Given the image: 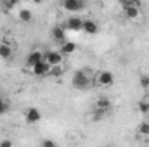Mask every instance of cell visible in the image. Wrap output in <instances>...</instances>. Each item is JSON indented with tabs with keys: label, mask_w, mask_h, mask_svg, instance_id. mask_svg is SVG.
Wrapping results in <instances>:
<instances>
[{
	"label": "cell",
	"mask_w": 149,
	"mask_h": 147,
	"mask_svg": "<svg viewBox=\"0 0 149 147\" xmlns=\"http://www.w3.org/2000/svg\"><path fill=\"white\" fill-rule=\"evenodd\" d=\"M63 54L59 50H47L43 52V61L50 66V68H59L63 64Z\"/></svg>",
	"instance_id": "1"
},
{
	"label": "cell",
	"mask_w": 149,
	"mask_h": 147,
	"mask_svg": "<svg viewBox=\"0 0 149 147\" xmlns=\"http://www.w3.org/2000/svg\"><path fill=\"white\" fill-rule=\"evenodd\" d=\"M88 85H90L88 74L85 73L83 69H78L73 74V87L74 88H80V90H85V88H88Z\"/></svg>",
	"instance_id": "2"
},
{
	"label": "cell",
	"mask_w": 149,
	"mask_h": 147,
	"mask_svg": "<svg viewBox=\"0 0 149 147\" xmlns=\"http://www.w3.org/2000/svg\"><path fill=\"white\" fill-rule=\"evenodd\" d=\"M123 14H125L127 19H137L141 16L139 2H125L123 3Z\"/></svg>",
	"instance_id": "3"
},
{
	"label": "cell",
	"mask_w": 149,
	"mask_h": 147,
	"mask_svg": "<svg viewBox=\"0 0 149 147\" xmlns=\"http://www.w3.org/2000/svg\"><path fill=\"white\" fill-rule=\"evenodd\" d=\"M61 9H64L66 12L76 14V12H80V10L85 9V3L81 0H63L61 2Z\"/></svg>",
	"instance_id": "4"
},
{
	"label": "cell",
	"mask_w": 149,
	"mask_h": 147,
	"mask_svg": "<svg viewBox=\"0 0 149 147\" xmlns=\"http://www.w3.org/2000/svg\"><path fill=\"white\" fill-rule=\"evenodd\" d=\"M114 83V74L111 71H101L97 74V85L101 87H111Z\"/></svg>",
	"instance_id": "5"
},
{
	"label": "cell",
	"mask_w": 149,
	"mask_h": 147,
	"mask_svg": "<svg viewBox=\"0 0 149 147\" xmlns=\"http://www.w3.org/2000/svg\"><path fill=\"white\" fill-rule=\"evenodd\" d=\"M24 119H26V123H28V125H37L38 121L42 119V112H40L37 107H30V109H26Z\"/></svg>",
	"instance_id": "6"
},
{
	"label": "cell",
	"mask_w": 149,
	"mask_h": 147,
	"mask_svg": "<svg viewBox=\"0 0 149 147\" xmlns=\"http://www.w3.org/2000/svg\"><path fill=\"white\" fill-rule=\"evenodd\" d=\"M66 28L71 30V31H74V33L83 31V19H80L78 16H71V17L66 21Z\"/></svg>",
	"instance_id": "7"
},
{
	"label": "cell",
	"mask_w": 149,
	"mask_h": 147,
	"mask_svg": "<svg viewBox=\"0 0 149 147\" xmlns=\"http://www.w3.org/2000/svg\"><path fill=\"white\" fill-rule=\"evenodd\" d=\"M42 61H43V52H40V50H33V52H30L28 57H26V64H28L30 68H33L35 64L42 62Z\"/></svg>",
	"instance_id": "8"
},
{
	"label": "cell",
	"mask_w": 149,
	"mask_h": 147,
	"mask_svg": "<svg viewBox=\"0 0 149 147\" xmlns=\"http://www.w3.org/2000/svg\"><path fill=\"white\" fill-rule=\"evenodd\" d=\"M50 69H52V68H50L45 61H42V62H38V64L33 66V69H31V71H33L35 76H45V74L50 73Z\"/></svg>",
	"instance_id": "9"
},
{
	"label": "cell",
	"mask_w": 149,
	"mask_h": 147,
	"mask_svg": "<svg viewBox=\"0 0 149 147\" xmlns=\"http://www.w3.org/2000/svg\"><path fill=\"white\" fill-rule=\"evenodd\" d=\"M83 31L87 35H95V33H99V24L94 19H85L83 21Z\"/></svg>",
	"instance_id": "10"
},
{
	"label": "cell",
	"mask_w": 149,
	"mask_h": 147,
	"mask_svg": "<svg viewBox=\"0 0 149 147\" xmlns=\"http://www.w3.org/2000/svg\"><path fill=\"white\" fill-rule=\"evenodd\" d=\"M95 111H99V112H108V111H111V101L108 99V97H101L99 101H97V104H95Z\"/></svg>",
	"instance_id": "11"
},
{
	"label": "cell",
	"mask_w": 149,
	"mask_h": 147,
	"mask_svg": "<svg viewBox=\"0 0 149 147\" xmlns=\"http://www.w3.org/2000/svg\"><path fill=\"white\" fill-rule=\"evenodd\" d=\"M63 55H71V54H74L76 52V43L74 42H64V43H61V50H59Z\"/></svg>",
	"instance_id": "12"
},
{
	"label": "cell",
	"mask_w": 149,
	"mask_h": 147,
	"mask_svg": "<svg viewBox=\"0 0 149 147\" xmlns=\"http://www.w3.org/2000/svg\"><path fill=\"white\" fill-rule=\"evenodd\" d=\"M52 38H54L56 42H59V43H64V42H66L64 28H61V26H54V28H52Z\"/></svg>",
	"instance_id": "13"
},
{
	"label": "cell",
	"mask_w": 149,
	"mask_h": 147,
	"mask_svg": "<svg viewBox=\"0 0 149 147\" xmlns=\"http://www.w3.org/2000/svg\"><path fill=\"white\" fill-rule=\"evenodd\" d=\"M17 17H19V21H23V23H31V21H33V12H31L30 9H19Z\"/></svg>",
	"instance_id": "14"
},
{
	"label": "cell",
	"mask_w": 149,
	"mask_h": 147,
	"mask_svg": "<svg viewBox=\"0 0 149 147\" xmlns=\"http://www.w3.org/2000/svg\"><path fill=\"white\" fill-rule=\"evenodd\" d=\"M10 55H12V47L7 43V42H3V43H0V59H10Z\"/></svg>",
	"instance_id": "15"
},
{
	"label": "cell",
	"mask_w": 149,
	"mask_h": 147,
	"mask_svg": "<svg viewBox=\"0 0 149 147\" xmlns=\"http://www.w3.org/2000/svg\"><path fill=\"white\" fill-rule=\"evenodd\" d=\"M139 135H142V137H149V121L148 119H144V121L139 125Z\"/></svg>",
	"instance_id": "16"
},
{
	"label": "cell",
	"mask_w": 149,
	"mask_h": 147,
	"mask_svg": "<svg viewBox=\"0 0 149 147\" xmlns=\"http://www.w3.org/2000/svg\"><path fill=\"white\" fill-rule=\"evenodd\" d=\"M137 109H139L141 114L148 116V114H149V102H148V101H141V102L137 104Z\"/></svg>",
	"instance_id": "17"
},
{
	"label": "cell",
	"mask_w": 149,
	"mask_h": 147,
	"mask_svg": "<svg viewBox=\"0 0 149 147\" xmlns=\"http://www.w3.org/2000/svg\"><path fill=\"white\" fill-rule=\"evenodd\" d=\"M139 85H141V88L148 90V88H149V76H148V74H142V76L139 78Z\"/></svg>",
	"instance_id": "18"
},
{
	"label": "cell",
	"mask_w": 149,
	"mask_h": 147,
	"mask_svg": "<svg viewBox=\"0 0 149 147\" xmlns=\"http://www.w3.org/2000/svg\"><path fill=\"white\" fill-rule=\"evenodd\" d=\"M0 147H12V140L10 139H2L0 140Z\"/></svg>",
	"instance_id": "19"
},
{
	"label": "cell",
	"mask_w": 149,
	"mask_h": 147,
	"mask_svg": "<svg viewBox=\"0 0 149 147\" xmlns=\"http://www.w3.org/2000/svg\"><path fill=\"white\" fill-rule=\"evenodd\" d=\"M7 112V104H5V101L0 97V114H5Z\"/></svg>",
	"instance_id": "20"
},
{
	"label": "cell",
	"mask_w": 149,
	"mask_h": 147,
	"mask_svg": "<svg viewBox=\"0 0 149 147\" xmlns=\"http://www.w3.org/2000/svg\"><path fill=\"white\" fill-rule=\"evenodd\" d=\"M42 147H57V146H56V144H54L52 140H45V142H43V146H42Z\"/></svg>",
	"instance_id": "21"
},
{
	"label": "cell",
	"mask_w": 149,
	"mask_h": 147,
	"mask_svg": "<svg viewBox=\"0 0 149 147\" xmlns=\"http://www.w3.org/2000/svg\"><path fill=\"white\" fill-rule=\"evenodd\" d=\"M14 7H17L16 2H12V3H5V9H14Z\"/></svg>",
	"instance_id": "22"
},
{
	"label": "cell",
	"mask_w": 149,
	"mask_h": 147,
	"mask_svg": "<svg viewBox=\"0 0 149 147\" xmlns=\"http://www.w3.org/2000/svg\"><path fill=\"white\" fill-rule=\"evenodd\" d=\"M148 121H149V114H148Z\"/></svg>",
	"instance_id": "23"
}]
</instances>
